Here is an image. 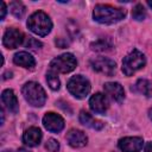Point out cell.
<instances>
[{
  "instance_id": "6da1fadb",
  "label": "cell",
  "mask_w": 152,
  "mask_h": 152,
  "mask_svg": "<svg viewBox=\"0 0 152 152\" xmlns=\"http://www.w3.org/2000/svg\"><path fill=\"white\" fill-rule=\"evenodd\" d=\"M126 17V11L124 8L114 7L110 5H103V4H97L94 7L93 11V18L95 21L100 24H115L120 20H122Z\"/></svg>"
},
{
  "instance_id": "7a4b0ae2",
  "label": "cell",
  "mask_w": 152,
  "mask_h": 152,
  "mask_svg": "<svg viewBox=\"0 0 152 152\" xmlns=\"http://www.w3.org/2000/svg\"><path fill=\"white\" fill-rule=\"evenodd\" d=\"M27 27L31 32L44 37L50 33V31L52 28V21L45 12L37 11L30 15V18L27 20Z\"/></svg>"
},
{
  "instance_id": "3957f363",
  "label": "cell",
  "mask_w": 152,
  "mask_h": 152,
  "mask_svg": "<svg viewBox=\"0 0 152 152\" xmlns=\"http://www.w3.org/2000/svg\"><path fill=\"white\" fill-rule=\"evenodd\" d=\"M24 99L33 107H42L46 101V94L43 87L37 82H27L23 86Z\"/></svg>"
},
{
  "instance_id": "277c9868",
  "label": "cell",
  "mask_w": 152,
  "mask_h": 152,
  "mask_svg": "<svg viewBox=\"0 0 152 152\" xmlns=\"http://www.w3.org/2000/svg\"><path fill=\"white\" fill-rule=\"evenodd\" d=\"M146 64V58L142 52L134 49L122 61V72L126 76H132L138 70L142 69Z\"/></svg>"
},
{
  "instance_id": "5b68a950",
  "label": "cell",
  "mask_w": 152,
  "mask_h": 152,
  "mask_svg": "<svg viewBox=\"0 0 152 152\" xmlns=\"http://www.w3.org/2000/svg\"><path fill=\"white\" fill-rule=\"evenodd\" d=\"M77 65V61L72 53H63L61 56L55 57L50 62V68L49 70L58 74H66L72 71Z\"/></svg>"
},
{
  "instance_id": "8992f818",
  "label": "cell",
  "mask_w": 152,
  "mask_h": 152,
  "mask_svg": "<svg viewBox=\"0 0 152 152\" xmlns=\"http://www.w3.org/2000/svg\"><path fill=\"white\" fill-rule=\"evenodd\" d=\"M66 88L69 93L76 99H84L90 91V82L84 76L76 75L68 81Z\"/></svg>"
},
{
  "instance_id": "52a82bcc",
  "label": "cell",
  "mask_w": 152,
  "mask_h": 152,
  "mask_svg": "<svg viewBox=\"0 0 152 152\" xmlns=\"http://www.w3.org/2000/svg\"><path fill=\"white\" fill-rule=\"evenodd\" d=\"M24 42V33L15 28V27H10L5 31L4 37H2V45L7 49H15L19 45H21Z\"/></svg>"
},
{
  "instance_id": "ba28073f",
  "label": "cell",
  "mask_w": 152,
  "mask_h": 152,
  "mask_svg": "<svg viewBox=\"0 0 152 152\" xmlns=\"http://www.w3.org/2000/svg\"><path fill=\"white\" fill-rule=\"evenodd\" d=\"M90 65L95 71L107 76H112L115 72V66H116L115 62L107 57H96L90 61Z\"/></svg>"
},
{
  "instance_id": "9c48e42d",
  "label": "cell",
  "mask_w": 152,
  "mask_h": 152,
  "mask_svg": "<svg viewBox=\"0 0 152 152\" xmlns=\"http://www.w3.org/2000/svg\"><path fill=\"white\" fill-rule=\"evenodd\" d=\"M43 125L48 131L58 133L64 128V119L53 112H49L43 116Z\"/></svg>"
},
{
  "instance_id": "30bf717a",
  "label": "cell",
  "mask_w": 152,
  "mask_h": 152,
  "mask_svg": "<svg viewBox=\"0 0 152 152\" xmlns=\"http://www.w3.org/2000/svg\"><path fill=\"white\" fill-rule=\"evenodd\" d=\"M144 140L140 137H125L118 142L119 148L122 152H139L142 148Z\"/></svg>"
},
{
  "instance_id": "8fae6325",
  "label": "cell",
  "mask_w": 152,
  "mask_h": 152,
  "mask_svg": "<svg viewBox=\"0 0 152 152\" xmlns=\"http://www.w3.org/2000/svg\"><path fill=\"white\" fill-rule=\"evenodd\" d=\"M104 93L115 102H122L125 99V90L118 82H107L103 86Z\"/></svg>"
},
{
  "instance_id": "7c38bea8",
  "label": "cell",
  "mask_w": 152,
  "mask_h": 152,
  "mask_svg": "<svg viewBox=\"0 0 152 152\" xmlns=\"http://www.w3.org/2000/svg\"><path fill=\"white\" fill-rule=\"evenodd\" d=\"M89 107L96 114H104L108 109L107 97L102 93H96L89 99Z\"/></svg>"
},
{
  "instance_id": "4fadbf2b",
  "label": "cell",
  "mask_w": 152,
  "mask_h": 152,
  "mask_svg": "<svg viewBox=\"0 0 152 152\" xmlns=\"http://www.w3.org/2000/svg\"><path fill=\"white\" fill-rule=\"evenodd\" d=\"M66 141L71 147L78 148V147H83L87 145L88 138L82 131L72 128L66 133Z\"/></svg>"
},
{
  "instance_id": "5bb4252c",
  "label": "cell",
  "mask_w": 152,
  "mask_h": 152,
  "mask_svg": "<svg viewBox=\"0 0 152 152\" xmlns=\"http://www.w3.org/2000/svg\"><path fill=\"white\" fill-rule=\"evenodd\" d=\"M1 100L8 112H11L12 114H17L19 112V103L12 89H5L1 94Z\"/></svg>"
},
{
  "instance_id": "9a60e30c",
  "label": "cell",
  "mask_w": 152,
  "mask_h": 152,
  "mask_svg": "<svg viewBox=\"0 0 152 152\" xmlns=\"http://www.w3.org/2000/svg\"><path fill=\"white\" fill-rule=\"evenodd\" d=\"M40 140H42V132H40V129L38 127H30L23 134L24 144L30 146V147L38 146L40 144Z\"/></svg>"
},
{
  "instance_id": "2e32d148",
  "label": "cell",
  "mask_w": 152,
  "mask_h": 152,
  "mask_svg": "<svg viewBox=\"0 0 152 152\" xmlns=\"http://www.w3.org/2000/svg\"><path fill=\"white\" fill-rule=\"evenodd\" d=\"M13 62H14V64L23 66V68H26V69H33V66L36 65L34 58L26 51L17 52L13 57Z\"/></svg>"
},
{
  "instance_id": "e0dca14e",
  "label": "cell",
  "mask_w": 152,
  "mask_h": 152,
  "mask_svg": "<svg viewBox=\"0 0 152 152\" xmlns=\"http://www.w3.org/2000/svg\"><path fill=\"white\" fill-rule=\"evenodd\" d=\"M80 122L82 124V125H84V126H87V127H89V128H91V129H96V131H99V129H101L102 127H103V124L101 122V121H99V120H96L95 118H93L88 112H86V110H81L80 112Z\"/></svg>"
},
{
  "instance_id": "ac0fdd59",
  "label": "cell",
  "mask_w": 152,
  "mask_h": 152,
  "mask_svg": "<svg viewBox=\"0 0 152 152\" xmlns=\"http://www.w3.org/2000/svg\"><path fill=\"white\" fill-rule=\"evenodd\" d=\"M131 89H132V91H135L138 94H142L146 97H151L152 96V86H151L150 81H147L145 78L138 80L137 83Z\"/></svg>"
},
{
  "instance_id": "d6986e66",
  "label": "cell",
  "mask_w": 152,
  "mask_h": 152,
  "mask_svg": "<svg viewBox=\"0 0 152 152\" xmlns=\"http://www.w3.org/2000/svg\"><path fill=\"white\" fill-rule=\"evenodd\" d=\"M25 10H26L25 6H24L23 2H20V1H12V2L10 4V11H11V13H12L15 18H18V19H20V18L24 17Z\"/></svg>"
},
{
  "instance_id": "ffe728a7",
  "label": "cell",
  "mask_w": 152,
  "mask_h": 152,
  "mask_svg": "<svg viewBox=\"0 0 152 152\" xmlns=\"http://www.w3.org/2000/svg\"><path fill=\"white\" fill-rule=\"evenodd\" d=\"M46 82L49 84V87L52 89V90H58L59 89V86H61V82H59V78L57 76L56 72L49 70L46 72Z\"/></svg>"
},
{
  "instance_id": "44dd1931",
  "label": "cell",
  "mask_w": 152,
  "mask_h": 152,
  "mask_svg": "<svg viewBox=\"0 0 152 152\" xmlns=\"http://www.w3.org/2000/svg\"><path fill=\"white\" fill-rule=\"evenodd\" d=\"M110 48H112V43L104 38L99 39L91 44V49L95 51H108V50H110Z\"/></svg>"
},
{
  "instance_id": "7402d4cb",
  "label": "cell",
  "mask_w": 152,
  "mask_h": 152,
  "mask_svg": "<svg viewBox=\"0 0 152 152\" xmlns=\"http://www.w3.org/2000/svg\"><path fill=\"white\" fill-rule=\"evenodd\" d=\"M132 17L135 19V20H144L145 17H146V11H145V7L141 5V4H137L132 11Z\"/></svg>"
},
{
  "instance_id": "603a6c76",
  "label": "cell",
  "mask_w": 152,
  "mask_h": 152,
  "mask_svg": "<svg viewBox=\"0 0 152 152\" xmlns=\"http://www.w3.org/2000/svg\"><path fill=\"white\" fill-rule=\"evenodd\" d=\"M45 147H46V150L50 151V152H57V151L59 150V142H58L57 140H55V139L51 138V139H49V140L46 141Z\"/></svg>"
},
{
  "instance_id": "cb8c5ba5",
  "label": "cell",
  "mask_w": 152,
  "mask_h": 152,
  "mask_svg": "<svg viewBox=\"0 0 152 152\" xmlns=\"http://www.w3.org/2000/svg\"><path fill=\"white\" fill-rule=\"evenodd\" d=\"M26 46H27V48H31V49H33V50H38V49H40V48L43 46V44H42L39 40L32 38V37H28L27 43H26Z\"/></svg>"
},
{
  "instance_id": "d4e9b609",
  "label": "cell",
  "mask_w": 152,
  "mask_h": 152,
  "mask_svg": "<svg viewBox=\"0 0 152 152\" xmlns=\"http://www.w3.org/2000/svg\"><path fill=\"white\" fill-rule=\"evenodd\" d=\"M0 6H1V10H0V19L1 20H4V18H5V15H6V12H7V7H6V4L4 2V1H1L0 2Z\"/></svg>"
},
{
  "instance_id": "484cf974",
  "label": "cell",
  "mask_w": 152,
  "mask_h": 152,
  "mask_svg": "<svg viewBox=\"0 0 152 152\" xmlns=\"http://www.w3.org/2000/svg\"><path fill=\"white\" fill-rule=\"evenodd\" d=\"M144 152H152V141H150V142H147V144L145 145Z\"/></svg>"
},
{
  "instance_id": "4316f807",
  "label": "cell",
  "mask_w": 152,
  "mask_h": 152,
  "mask_svg": "<svg viewBox=\"0 0 152 152\" xmlns=\"http://www.w3.org/2000/svg\"><path fill=\"white\" fill-rule=\"evenodd\" d=\"M17 152H30V151H28V150H26L25 147H20V148H19Z\"/></svg>"
},
{
  "instance_id": "83f0119b",
  "label": "cell",
  "mask_w": 152,
  "mask_h": 152,
  "mask_svg": "<svg viewBox=\"0 0 152 152\" xmlns=\"http://www.w3.org/2000/svg\"><path fill=\"white\" fill-rule=\"evenodd\" d=\"M148 115H150V118H151V120H152V108L148 110Z\"/></svg>"
},
{
  "instance_id": "f1b7e54d",
  "label": "cell",
  "mask_w": 152,
  "mask_h": 152,
  "mask_svg": "<svg viewBox=\"0 0 152 152\" xmlns=\"http://www.w3.org/2000/svg\"><path fill=\"white\" fill-rule=\"evenodd\" d=\"M147 5H148V6L152 8V1H147Z\"/></svg>"
},
{
  "instance_id": "f546056e",
  "label": "cell",
  "mask_w": 152,
  "mask_h": 152,
  "mask_svg": "<svg viewBox=\"0 0 152 152\" xmlns=\"http://www.w3.org/2000/svg\"><path fill=\"white\" fill-rule=\"evenodd\" d=\"M2 152H11V151H8V150H5V151H2Z\"/></svg>"
}]
</instances>
